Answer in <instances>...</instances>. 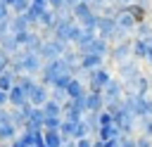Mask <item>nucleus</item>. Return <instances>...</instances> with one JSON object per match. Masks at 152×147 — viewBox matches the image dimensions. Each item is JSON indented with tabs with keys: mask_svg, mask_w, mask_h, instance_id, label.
Returning <instances> with one entry per match:
<instances>
[{
	"mask_svg": "<svg viewBox=\"0 0 152 147\" xmlns=\"http://www.w3.org/2000/svg\"><path fill=\"white\" fill-rule=\"evenodd\" d=\"M64 74H74V69L62 59V57H57V59H50V62H43V69H40V81L45 83V85H52L59 76H64Z\"/></svg>",
	"mask_w": 152,
	"mask_h": 147,
	"instance_id": "obj_1",
	"label": "nucleus"
},
{
	"mask_svg": "<svg viewBox=\"0 0 152 147\" xmlns=\"http://www.w3.org/2000/svg\"><path fill=\"white\" fill-rule=\"evenodd\" d=\"M71 17L76 19L78 26H86V28H95L97 26V12H93V7L86 0H78L71 7Z\"/></svg>",
	"mask_w": 152,
	"mask_h": 147,
	"instance_id": "obj_2",
	"label": "nucleus"
},
{
	"mask_svg": "<svg viewBox=\"0 0 152 147\" xmlns=\"http://www.w3.org/2000/svg\"><path fill=\"white\" fill-rule=\"evenodd\" d=\"M66 47H69V43H64V40H59V38H55V36H48V38L43 40V47H40V59H43V62L57 59V57L64 55Z\"/></svg>",
	"mask_w": 152,
	"mask_h": 147,
	"instance_id": "obj_3",
	"label": "nucleus"
},
{
	"mask_svg": "<svg viewBox=\"0 0 152 147\" xmlns=\"http://www.w3.org/2000/svg\"><path fill=\"white\" fill-rule=\"evenodd\" d=\"M107 57H109L114 64L131 59V57H133V38H126V40L112 43V45H109V52H107Z\"/></svg>",
	"mask_w": 152,
	"mask_h": 147,
	"instance_id": "obj_4",
	"label": "nucleus"
},
{
	"mask_svg": "<svg viewBox=\"0 0 152 147\" xmlns=\"http://www.w3.org/2000/svg\"><path fill=\"white\" fill-rule=\"evenodd\" d=\"M142 71H140V64H138V59L135 57H131V59H126V62H119L116 64V76L124 81V83H128V81H133L135 76H140Z\"/></svg>",
	"mask_w": 152,
	"mask_h": 147,
	"instance_id": "obj_5",
	"label": "nucleus"
},
{
	"mask_svg": "<svg viewBox=\"0 0 152 147\" xmlns=\"http://www.w3.org/2000/svg\"><path fill=\"white\" fill-rule=\"evenodd\" d=\"M109 78H112V74H109L104 66H97V69H90V71H88L86 85H88V90H102Z\"/></svg>",
	"mask_w": 152,
	"mask_h": 147,
	"instance_id": "obj_6",
	"label": "nucleus"
},
{
	"mask_svg": "<svg viewBox=\"0 0 152 147\" xmlns=\"http://www.w3.org/2000/svg\"><path fill=\"white\" fill-rule=\"evenodd\" d=\"M83 111H86V102L83 100H66L62 104V119H66V121L83 119Z\"/></svg>",
	"mask_w": 152,
	"mask_h": 147,
	"instance_id": "obj_7",
	"label": "nucleus"
},
{
	"mask_svg": "<svg viewBox=\"0 0 152 147\" xmlns=\"http://www.w3.org/2000/svg\"><path fill=\"white\" fill-rule=\"evenodd\" d=\"M124 90H126V85H124V81L116 76H112L107 83H104V88H102V95H104V102H112V100H121L124 97Z\"/></svg>",
	"mask_w": 152,
	"mask_h": 147,
	"instance_id": "obj_8",
	"label": "nucleus"
},
{
	"mask_svg": "<svg viewBox=\"0 0 152 147\" xmlns=\"http://www.w3.org/2000/svg\"><path fill=\"white\" fill-rule=\"evenodd\" d=\"M48 100H50V85H45L43 81H36L33 88L28 90V102L33 107H43Z\"/></svg>",
	"mask_w": 152,
	"mask_h": 147,
	"instance_id": "obj_9",
	"label": "nucleus"
},
{
	"mask_svg": "<svg viewBox=\"0 0 152 147\" xmlns=\"http://www.w3.org/2000/svg\"><path fill=\"white\" fill-rule=\"evenodd\" d=\"M114 123L119 126V130H121V135H133L135 133V128H138V119L128 111V109H124L116 119H114Z\"/></svg>",
	"mask_w": 152,
	"mask_h": 147,
	"instance_id": "obj_10",
	"label": "nucleus"
},
{
	"mask_svg": "<svg viewBox=\"0 0 152 147\" xmlns=\"http://www.w3.org/2000/svg\"><path fill=\"white\" fill-rule=\"evenodd\" d=\"M114 19H116V26H119V28H124L126 33H131V36H133V31H135V26H138V19H135L131 12H126L124 7H119Z\"/></svg>",
	"mask_w": 152,
	"mask_h": 147,
	"instance_id": "obj_11",
	"label": "nucleus"
},
{
	"mask_svg": "<svg viewBox=\"0 0 152 147\" xmlns=\"http://www.w3.org/2000/svg\"><path fill=\"white\" fill-rule=\"evenodd\" d=\"M78 52H81V55H83V52H95V55L107 57V52H109V40H107V38H102V36H95V38H93L88 45H83Z\"/></svg>",
	"mask_w": 152,
	"mask_h": 147,
	"instance_id": "obj_12",
	"label": "nucleus"
},
{
	"mask_svg": "<svg viewBox=\"0 0 152 147\" xmlns=\"http://www.w3.org/2000/svg\"><path fill=\"white\" fill-rule=\"evenodd\" d=\"M124 85H126V90H133V92H138V95H150L152 81H150V76L140 74V76H135L133 81H128V83H124Z\"/></svg>",
	"mask_w": 152,
	"mask_h": 147,
	"instance_id": "obj_13",
	"label": "nucleus"
},
{
	"mask_svg": "<svg viewBox=\"0 0 152 147\" xmlns=\"http://www.w3.org/2000/svg\"><path fill=\"white\" fill-rule=\"evenodd\" d=\"M86 92H88V85L83 81H78L76 76H71V81L66 83V97L69 100H83L86 102Z\"/></svg>",
	"mask_w": 152,
	"mask_h": 147,
	"instance_id": "obj_14",
	"label": "nucleus"
},
{
	"mask_svg": "<svg viewBox=\"0 0 152 147\" xmlns=\"http://www.w3.org/2000/svg\"><path fill=\"white\" fill-rule=\"evenodd\" d=\"M102 109H104V95H102V90H88L86 92V111L100 114Z\"/></svg>",
	"mask_w": 152,
	"mask_h": 147,
	"instance_id": "obj_15",
	"label": "nucleus"
},
{
	"mask_svg": "<svg viewBox=\"0 0 152 147\" xmlns=\"http://www.w3.org/2000/svg\"><path fill=\"white\" fill-rule=\"evenodd\" d=\"M114 28H116V19H114V17L97 14V26H95L97 36H102V38H107V40H109V36L114 33Z\"/></svg>",
	"mask_w": 152,
	"mask_h": 147,
	"instance_id": "obj_16",
	"label": "nucleus"
},
{
	"mask_svg": "<svg viewBox=\"0 0 152 147\" xmlns=\"http://www.w3.org/2000/svg\"><path fill=\"white\" fill-rule=\"evenodd\" d=\"M26 102H28V92L14 83V85L7 90V107H21V104H26Z\"/></svg>",
	"mask_w": 152,
	"mask_h": 147,
	"instance_id": "obj_17",
	"label": "nucleus"
},
{
	"mask_svg": "<svg viewBox=\"0 0 152 147\" xmlns=\"http://www.w3.org/2000/svg\"><path fill=\"white\" fill-rule=\"evenodd\" d=\"M104 59L107 57H102V55H95V52H83L81 55V59H78V66H83V69H97V66H104Z\"/></svg>",
	"mask_w": 152,
	"mask_h": 147,
	"instance_id": "obj_18",
	"label": "nucleus"
},
{
	"mask_svg": "<svg viewBox=\"0 0 152 147\" xmlns=\"http://www.w3.org/2000/svg\"><path fill=\"white\" fill-rule=\"evenodd\" d=\"M43 40H45V36H43V33H40V31H36V28H33V31H31V36H28V40H26V45H24V47H26V50H28V52H38V55H40V47H43Z\"/></svg>",
	"mask_w": 152,
	"mask_h": 147,
	"instance_id": "obj_19",
	"label": "nucleus"
},
{
	"mask_svg": "<svg viewBox=\"0 0 152 147\" xmlns=\"http://www.w3.org/2000/svg\"><path fill=\"white\" fill-rule=\"evenodd\" d=\"M0 47L5 50V52H10V55H14L21 45L17 43V38H14V33L10 31V33H5V36H0Z\"/></svg>",
	"mask_w": 152,
	"mask_h": 147,
	"instance_id": "obj_20",
	"label": "nucleus"
},
{
	"mask_svg": "<svg viewBox=\"0 0 152 147\" xmlns=\"http://www.w3.org/2000/svg\"><path fill=\"white\" fill-rule=\"evenodd\" d=\"M17 135H19V128H17L12 121L0 123V142H10V140H14Z\"/></svg>",
	"mask_w": 152,
	"mask_h": 147,
	"instance_id": "obj_21",
	"label": "nucleus"
},
{
	"mask_svg": "<svg viewBox=\"0 0 152 147\" xmlns=\"http://www.w3.org/2000/svg\"><path fill=\"white\" fill-rule=\"evenodd\" d=\"M64 140L59 130H43V147H62Z\"/></svg>",
	"mask_w": 152,
	"mask_h": 147,
	"instance_id": "obj_22",
	"label": "nucleus"
},
{
	"mask_svg": "<svg viewBox=\"0 0 152 147\" xmlns=\"http://www.w3.org/2000/svg\"><path fill=\"white\" fill-rule=\"evenodd\" d=\"M55 17H57V12H55L52 7L43 9V12L38 14V28H52V24H55Z\"/></svg>",
	"mask_w": 152,
	"mask_h": 147,
	"instance_id": "obj_23",
	"label": "nucleus"
},
{
	"mask_svg": "<svg viewBox=\"0 0 152 147\" xmlns=\"http://www.w3.org/2000/svg\"><path fill=\"white\" fill-rule=\"evenodd\" d=\"M121 130L116 123H107V126H100L97 128V140H109V138H119Z\"/></svg>",
	"mask_w": 152,
	"mask_h": 147,
	"instance_id": "obj_24",
	"label": "nucleus"
},
{
	"mask_svg": "<svg viewBox=\"0 0 152 147\" xmlns=\"http://www.w3.org/2000/svg\"><path fill=\"white\" fill-rule=\"evenodd\" d=\"M147 40L145 38H140V36H133V57L135 59H145V55H147Z\"/></svg>",
	"mask_w": 152,
	"mask_h": 147,
	"instance_id": "obj_25",
	"label": "nucleus"
},
{
	"mask_svg": "<svg viewBox=\"0 0 152 147\" xmlns=\"http://www.w3.org/2000/svg\"><path fill=\"white\" fill-rule=\"evenodd\" d=\"M71 135H74V140H78V138H86V135H93V133H90V128H88V123H86L83 119H78V121H74V128H71Z\"/></svg>",
	"mask_w": 152,
	"mask_h": 147,
	"instance_id": "obj_26",
	"label": "nucleus"
},
{
	"mask_svg": "<svg viewBox=\"0 0 152 147\" xmlns=\"http://www.w3.org/2000/svg\"><path fill=\"white\" fill-rule=\"evenodd\" d=\"M43 111H45V116H62V102H57V100L50 97L43 104Z\"/></svg>",
	"mask_w": 152,
	"mask_h": 147,
	"instance_id": "obj_27",
	"label": "nucleus"
},
{
	"mask_svg": "<svg viewBox=\"0 0 152 147\" xmlns=\"http://www.w3.org/2000/svg\"><path fill=\"white\" fill-rule=\"evenodd\" d=\"M133 36H140V38H145V40H150L152 38V24L145 19V21H140L138 26H135V31H133Z\"/></svg>",
	"mask_w": 152,
	"mask_h": 147,
	"instance_id": "obj_28",
	"label": "nucleus"
},
{
	"mask_svg": "<svg viewBox=\"0 0 152 147\" xmlns=\"http://www.w3.org/2000/svg\"><path fill=\"white\" fill-rule=\"evenodd\" d=\"M71 128H74V121H66V119H62V123H59V135H62V140H64V142H71V140H74V135H71Z\"/></svg>",
	"mask_w": 152,
	"mask_h": 147,
	"instance_id": "obj_29",
	"label": "nucleus"
},
{
	"mask_svg": "<svg viewBox=\"0 0 152 147\" xmlns=\"http://www.w3.org/2000/svg\"><path fill=\"white\" fill-rule=\"evenodd\" d=\"M124 9H126V12H131V14L138 19V24H140V21H145V17H147V9H142V7H140V5H135V2L126 5Z\"/></svg>",
	"mask_w": 152,
	"mask_h": 147,
	"instance_id": "obj_30",
	"label": "nucleus"
},
{
	"mask_svg": "<svg viewBox=\"0 0 152 147\" xmlns=\"http://www.w3.org/2000/svg\"><path fill=\"white\" fill-rule=\"evenodd\" d=\"M12 85H14V74L10 69L0 71V90H10Z\"/></svg>",
	"mask_w": 152,
	"mask_h": 147,
	"instance_id": "obj_31",
	"label": "nucleus"
},
{
	"mask_svg": "<svg viewBox=\"0 0 152 147\" xmlns=\"http://www.w3.org/2000/svg\"><path fill=\"white\" fill-rule=\"evenodd\" d=\"M28 5H31V0H12L10 9H12V14H24L28 9Z\"/></svg>",
	"mask_w": 152,
	"mask_h": 147,
	"instance_id": "obj_32",
	"label": "nucleus"
},
{
	"mask_svg": "<svg viewBox=\"0 0 152 147\" xmlns=\"http://www.w3.org/2000/svg\"><path fill=\"white\" fill-rule=\"evenodd\" d=\"M59 123H62V116H45L43 130H59Z\"/></svg>",
	"mask_w": 152,
	"mask_h": 147,
	"instance_id": "obj_33",
	"label": "nucleus"
},
{
	"mask_svg": "<svg viewBox=\"0 0 152 147\" xmlns=\"http://www.w3.org/2000/svg\"><path fill=\"white\" fill-rule=\"evenodd\" d=\"M50 97H52V100H57V102H62V104L69 100V97H66V88H57V85H55V88H50Z\"/></svg>",
	"mask_w": 152,
	"mask_h": 147,
	"instance_id": "obj_34",
	"label": "nucleus"
},
{
	"mask_svg": "<svg viewBox=\"0 0 152 147\" xmlns=\"http://www.w3.org/2000/svg\"><path fill=\"white\" fill-rule=\"evenodd\" d=\"M50 7V2L48 0H31V5H28V9H33L36 14H40L43 9H48Z\"/></svg>",
	"mask_w": 152,
	"mask_h": 147,
	"instance_id": "obj_35",
	"label": "nucleus"
},
{
	"mask_svg": "<svg viewBox=\"0 0 152 147\" xmlns=\"http://www.w3.org/2000/svg\"><path fill=\"white\" fill-rule=\"evenodd\" d=\"M31 31H33V28H21V31H17V33H14V38H17V43H19L21 47L26 45V40H28V36H31Z\"/></svg>",
	"mask_w": 152,
	"mask_h": 147,
	"instance_id": "obj_36",
	"label": "nucleus"
},
{
	"mask_svg": "<svg viewBox=\"0 0 152 147\" xmlns=\"http://www.w3.org/2000/svg\"><path fill=\"white\" fill-rule=\"evenodd\" d=\"M97 123H100V126H107V123H114V116H112V114H109L107 109H102V111L97 114Z\"/></svg>",
	"mask_w": 152,
	"mask_h": 147,
	"instance_id": "obj_37",
	"label": "nucleus"
},
{
	"mask_svg": "<svg viewBox=\"0 0 152 147\" xmlns=\"http://www.w3.org/2000/svg\"><path fill=\"white\" fill-rule=\"evenodd\" d=\"M74 145H76V147H93V145H95V140H93V135H86V138L74 140Z\"/></svg>",
	"mask_w": 152,
	"mask_h": 147,
	"instance_id": "obj_38",
	"label": "nucleus"
},
{
	"mask_svg": "<svg viewBox=\"0 0 152 147\" xmlns=\"http://www.w3.org/2000/svg\"><path fill=\"white\" fill-rule=\"evenodd\" d=\"M10 17H12V9H10V5L0 0V21H7Z\"/></svg>",
	"mask_w": 152,
	"mask_h": 147,
	"instance_id": "obj_39",
	"label": "nucleus"
},
{
	"mask_svg": "<svg viewBox=\"0 0 152 147\" xmlns=\"http://www.w3.org/2000/svg\"><path fill=\"white\" fill-rule=\"evenodd\" d=\"M88 5L93 7V12H97V14H100V12L104 9V5H107V0H88Z\"/></svg>",
	"mask_w": 152,
	"mask_h": 147,
	"instance_id": "obj_40",
	"label": "nucleus"
},
{
	"mask_svg": "<svg viewBox=\"0 0 152 147\" xmlns=\"http://www.w3.org/2000/svg\"><path fill=\"white\" fill-rule=\"evenodd\" d=\"M7 145H10V147H28V145H26V140H24V138H21V135H17V138H14V140H10V142H7Z\"/></svg>",
	"mask_w": 152,
	"mask_h": 147,
	"instance_id": "obj_41",
	"label": "nucleus"
},
{
	"mask_svg": "<svg viewBox=\"0 0 152 147\" xmlns=\"http://www.w3.org/2000/svg\"><path fill=\"white\" fill-rule=\"evenodd\" d=\"M133 2H135V5H140V7H142V9H147V12L152 9V0H133Z\"/></svg>",
	"mask_w": 152,
	"mask_h": 147,
	"instance_id": "obj_42",
	"label": "nucleus"
},
{
	"mask_svg": "<svg viewBox=\"0 0 152 147\" xmlns=\"http://www.w3.org/2000/svg\"><path fill=\"white\" fill-rule=\"evenodd\" d=\"M104 147H119V138H109V140H102Z\"/></svg>",
	"mask_w": 152,
	"mask_h": 147,
	"instance_id": "obj_43",
	"label": "nucleus"
},
{
	"mask_svg": "<svg viewBox=\"0 0 152 147\" xmlns=\"http://www.w3.org/2000/svg\"><path fill=\"white\" fill-rule=\"evenodd\" d=\"M48 2H50L52 9H62V7H64V0H48Z\"/></svg>",
	"mask_w": 152,
	"mask_h": 147,
	"instance_id": "obj_44",
	"label": "nucleus"
},
{
	"mask_svg": "<svg viewBox=\"0 0 152 147\" xmlns=\"http://www.w3.org/2000/svg\"><path fill=\"white\" fill-rule=\"evenodd\" d=\"M0 107H7V90H0Z\"/></svg>",
	"mask_w": 152,
	"mask_h": 147,
	"instance_id": "obj_45",
	"label": "nucleus"
},
{
	"mask_svg": "<svg viewBox=\"0 0 152 147\" xmlns=\"http://www.w3.org/2000/svg\"><path fill=\"white\" fill-rule=\"evenodd\" d=\"M131 2H133V0H114L116 7H126V5H131Z\"/></svg>",
	"mask_w": 152,
	"mask_h": 147,
	"instance_id": "obj_46",
	"label": "nucleus"
},
{
	"mask_svg": "<svg viewBox=\"0 0 152 147\" xmlns=\"http://www.w3.org/2000/svg\"><path fill=\"white\" fill-rule=\"evenodd\" d=\"M145 62L152 64V47H147V55H145Z\"/></svg>",
	"mask_w": 152,
	"mask_h": 147,
	"instance_id": "obj_47",
	"label": "nucleus"
},
{
	"mask_svg": "<svg viewBox=\"0 0 152 147\" xmlns=\"http://www.w3.org/2000/svg\"><path fill=\"white\" fill-rule=\"evenodd\" d=\"M147 114H152V97L147 95Z\"/></svg>",
	"mask_w": 152,
	"mask_h": 147,
	"instance_id": "obj_48",
	"label": "nucleus"
},
{
	"mask_svg": "<svg viewBox=\"0 0 152 147\" xmlns=\"http://www.w3.org/2000/svg\"><path fill=\"white\" fill-rule=\"evenodd\" d=\"M62 147H76V145H74V140H71V142H64Z\"/></svg>",
	"mask_w": 152,
	"mask_h": 147,
	"instance_id": "obj_49",
	"label": "nucleus"
},
{
	"mask_svg": "<svg viewBox=\"0 0 152 147\" xmlns=\"http://www.w3.org/2000/svg\"><path fill=\"white\" fill-rule=\"evenodd\" d=\"M147 45H150V47H152V38H150V40H147Z\"/></svg>",
	"mask_w": 152,
	"mask_h": 147,
	"instance_id": "obj_50",
	"label": "nucleus"
},
{
	"mask_svg": "<svg viewBox=\"0 0 152 147\" xmlns=\"http://www.w3.org/2000/svg\"><path fill=\"white\" fill-rule=\"evenodd\" d=\"M107 2H114V0H107Z\"/></svg>",
	"mask_w": 152,
	"mask_h": 147,
	"instance_id": "obj_51",
	"label": "nucleus"
},
{
	"mask_svg": "<svg viewBox=\"0 0 152 147\" xmlns=\"http://www.w3.org/2000/svg\"><path fill=\"white\" fill-rule=\"evenodd\" d=\"M0 71H5V69H2V66H0Z\"/></svg>",
	"mask_w": 152,
	"mask_h": 147,
	"instance_id": "obj_52",
	"label": "nucleus"
}]
</instances>
